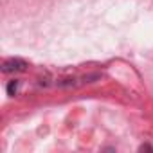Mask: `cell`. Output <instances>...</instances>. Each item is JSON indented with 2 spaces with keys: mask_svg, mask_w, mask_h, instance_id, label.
<instances>
[{
  "mask_svg": "<svg viewBox=\"0 0 153 153\" xmlns=\"http://www.w3.org/2000/svg\"><path fill=\"white\" fill-rule=\"evenodd\" d=\"M139 151H151V153H153V148H151L149 144H142V146L139 148Z\"/></svg>",
  "mask_w": 153,
  "mask_h": 153,
  "instance_id": "4",
  "label": "cell"
},
{
  "mask_svg": "<svg viewBox=\"0 0 153 153\" xmlns=\"http://www.w3.org/2000/svg\"><path fill=\"white\" fill-rule=\"evenodd\" d=\"M27 61L20 58H7L2 61V72L4 74H15V72H25L27 70Z\"/></svg>",
  "mask_w": 153,
  "mask_h": 153,
  "instance_id": "2",
  "label": "cell"
},
{
  "mask_svg": "<svg viewBox=\"0 0 153 153\" xmlns=\"http://www.w3.org/2000/svg\"><path fill=\"white\" fill-rule=\"evenodd\" d=\"M16 90H18V81H11V83L7 85V94H9V96H15Z\"/></svg>",
  "mask_w": 153,
  "mask_h": 153,
  "instance_id": "3",
  "label": "cell"
},
{
  "mask_svg": "<svg viewBox=\"0 0 153 153\" xmlns=\"http://www.w3.org/2000/svg\"><path fill=\"white\" fill-rule=\"evenodd\" d=\"M101 78V74H87V76H79V78H68V79H61L58 81V87H65V88H76V87H83L88 83H94Z\"/></svg>",
  "mask_w": 153,
  "mask_h": 153,
  "instance_id": "1",
  "label": "cell"
}]
</instances>
